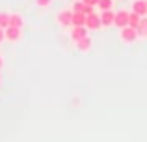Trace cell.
I'll list each match as a JSON object with an SVG mask.
<instances>
[{"label": "cell", "mask_w": 147, "mask_h": 142, "mask_svg": "<svg viewBox=\"0 0 147 142\" xmlns=\"http://www.w3.org/2000/svg\"><path fill=\"white\" fill-rule=\"evenodd\" d=\"M86 6H93V7H97V4H99V0H82Z\"/></svg>", "instance_id": "obj_18"}, {"label": "cell", "mask_w": 147, "mask_h": 142, "mask_svg": "<svg viewBox=\"0 0 147 142\" xmlns=\"http://www.w3.org/2000/svg\"><path fill=\"white\" fill-rule=\"evenodd\" d=\"M119 37H121L123 43H134V41L138 39V30L132 28V26H125V28H119Z\"/></svg>", "instance_id": "obj_1"}, {"label": "cell", "mask_w": 147, "mask_h": 142, "mask_svg": "<svg viewBox=\"0 0 147 142\" xmlns=\"http://www.w3.org/2000/svg\"><path fill=\"white\" fill-rule=\"evenodd\" d=\"M138 36L140 37H147V15L145 17H142V21H140V24H138Z\"/></svg>", "instance_id": "obj_12"}, {"label": "cell", "mask_w": 147, "mask_h": 142, "mask_svg": "<svg viewBox=\"0 0 147 142\" xmlns=\"http://www.w3.org/2000/svg\"><path fill=\"white\" fill-rule=\"evenodd\" d=\"M73 11H75V13H82V11H84V2H82V0H75V4H73Z\"/></svg>", "instance_id": "obj_16"}, {"label": "cell", "mask_w": 147, "mask_h": 142, "mask_svg": "<svg viewBox=\"0 0 147 142\" xmlns=\"http://www.w3.org/2000/svg\"><path fill=\"white\" fill-rule=\"evenodd\" d=\"M58 22L61 26H71V19H73V10H63L58 13Z\"/></svg>", "instance_id": "obj_6"}, {"label": "cell", "mask_w": 147, "mask_h": 142, "mask_svg": "<svg viewBox=\"0 0 147 142\" xmlns=\"http://www.w3.org/2000/svg\"><path fill=\"white\" fill-rule=\"evenodd\" d=\"M75 45H76V49H78L80 52H88V51H91V47H93V41H91L90 36H86V37H82V39L75 41Z\"/></svg>", "instance_id": "obj_5"}, {"label": "cell", "mask_w": 147, "mask_h": 142, "mask_svg": "<svg viewBox=\"0 0 147 142\" xmlns=\"http://www.w3.org/2000/svg\"><path fill=\"white\" fill-rule=\"evenodd\" d=\"M71 26H86V15L84 13H75V11H73Z\"/></svg>", "instance_id": "obj_11"}, {"label": "cell", "mask_w": 147, "mask_h": 142, "mask_svg": "<svg viewBox=\"0 0 147 142\" xmlns=\"http://www.w3.org/2000/svg\"><path fill=\"white\" fill-rule=\"evenodd\" d=\"M132 11H134V13H138L140 17H145V15H147V4H145V0H134V2H132Z\"/></svg>", "instance_id": "obj_8"}, {"label": "cell", "mask_w": 147, "mask_h": 142, "mask_svg": "<svg viewBox=\"0 0 147 142\" xmlns=\"http://www.w3.org/2000/svg\"><path fill=\"white\" fill-rule=\"evenodd\" d=\"M86 36H88L86 26H73V30H71V39L73 41H78V39H82V37H86Z\"/></svg>", "instance_id": "obj_9"}, {"label": "cell", "mask_w": 147, "mask_h": 142, "mask_svg": "<svg viewBox=\"0 0 147 142\" xmlns=\"http://www.w3.org/2000/svg\"><path fill=\"white\" fill-rule=\"evenodd\" d=\"M9 26L22 28V26H24V19H22V15L21 13H9Z\"/></svg>", "instance_id": "obj_10"}, {"label": "cell", "mask_w": 147, "mask_h": 142, "mask_svg": "<svg viewBox=\"0 0 147 142\" xmlns=\"http://www.w3.org/2000/svg\"><path fill=\"white\" fill-rule=\"evenodd\" d=\"M145 4H147V0H145Z\"/></svg>", "instance_id": "obj_21"}, {"label": "cell", "mask_w": 147, "mask_h": 142, "mask_svg": "<svg viewBox=\"0 0 147 142\" xmlns=\"http://www.w3.org/2000/svg\"><path fill=\"white\" fill-rule=\"evenodd\" d=\"M6 41V34H4V28H0V43Z\"/></svg>", "instance_id": "obj_19"}, {"label": "cell", "mask_w": 147, "mask_h": 142, "mask_svg": "<svg viewBox=\"0 0 147 142\" xmlns=\"http://www.w3.org/2000/svg\"><path fill=\"white\" fill-rule=\"evenodd\" d=\"M114 26H117V28H125V26H129V11H127V10L117 11L115 17H114Z\"/></svg>", "instance_id": "obj_3"}, {"label": "cell", "mask_w": 147, "mask_h": 142, "mask_svg": "<svg viewBox=\"0 0 147 142\" xmlns=\"http://www.w3.org/2000/svg\"><path fill=\"white\" fill-rule=\"evenodd\" d=\"M86 28L88 30H99V28H102V24H100V17H99L97 13L86 15Z\"/></svg>", "instance_id": "obj_4"}, {"label": "cell", "mask_w": 147, "mask_h": 142, "mask_svg": "<svg viewBox=\"0 0 147 142\" xmlns=\"http://www.w3.org/2000/svg\"><path fill=\"white\" fill-rule=\"evenodd\" d=\"M112 6H114V0H99L97 7L100 11H106V10H112Z\"/></svg>", "instance_id": "obj_15"}, {"label": "cell", "mask_w": 147, "mask_h": 142, "mask_svg": "<svg viewBox=\"0 0 147 142\" xmlns=\"http://www.w3.org/2000/svg\"><path fill=\"white\" fill-rule=\"evenodd\" d=\"M34 2H36L37 7H49V6H52L54 0H34Z\"/></svg>", "instance_id": "obj_17"}, {"label": "cell", "mask_w": 147, "mask_h": 142, "mask_svg": "<svg viewBox=\"0 0 147 142\" xmlns=\"http://www.w3.org/2000/svg\"><path fill=\"white\" fill-rule=\"evenodd\" d=\"M142 17L138 13H134V11H130L129 13V26H132V28H138V24H140Z\"/></svg>", "instance_id": "obj_13"}, {"label": "cell", "mask_w": 147, "mask_h": 142, "mask_svg": "<svg viewBox=\"0 0 147 142\" xmlns=\"http://www.w3.org/2000/svg\"><path fill=\"white\" fill-rule=\"evenodd\" d=\"M4 34H6V41H11V43H17V41L22 37V28L7 26V28L4 30Z\"/></svg>", "instance_id": "obj_2"}, {"label": "cell", "mask_w": 147, "mask_h": 142, "mask_svg": "<svg viewBox=\"0 0 147 142\" xmlns=\"http://www.w3.org/2000/svg\"><path fill=\"white\" fill-rule=\"evenodd\" d=\"M2 67H4V58L0 56V69H2Z\"/></svg>", "instance_id": "obj_20"}, {"label": "cell", "mask_w": 147, "mask_h": 142, "mask_svg": "<svg viewBox=\"0 0 147 142\" xmlns=\"http://www.w3.org/2000/svg\"><path fill=\"white\" fill-rule=\"evenodd\" d=\"M7 26H9V13H6V11H0V28L6 30Z\"/></svg>", "instance_id": "obj_14"}, {"label": "cell", "mask_w": 147, "mask_h": 142, "mask_svg": "<svg viewBox=\"0 0 147 142\" xmlns=\"http://www.w3.org/2000/svg\"><path fill=\"white\" fill-rule=\"evenodd\" d=\"M100 24L102 26H114V17H115V13L112 10H106V11H100Z\"/></svg>", "instance_id": "obj_7"}]
</instances>
